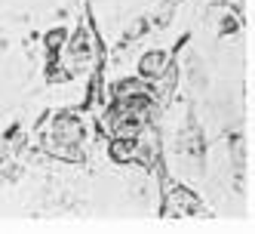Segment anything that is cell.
I'll use <instances>...</instances> for the list:
<instances>
[{
  "mask_svg": "<svg viewBox=\"0 0 255 234\" xmlns=\"http://www.w3.org/2000/svg\"><path fill=\"white\" fill-rule=\"evenodd\" d=\"M169 62H172V56L163 52V49L144 52L141 62H138V77L141 80H160L163 74H169Z\"/></svg>",
  "mask_w": 255,
  "mask_h": 234,
  "instance_id": "obj_2",
  "label": "cell"
},
{
  "mask_svg": "<svg viewBox=\"0 0 255 234\" xmlns=\"http://www.w3.org/2000/svg\"><path fill=\"white\" fill-rule=\"evenodd\" d=\"M83 139V123L74 111H62L52 117V142H62V145H80Z\"/></svg>",
  "mask_w": 255,
  "mask_h": 234,
  "instance_id": "obj_1",
  "label": "cell"
},
{
  "mask_svg": "<svg viewBox=\"0 0 255 234\" xmlns=\"http://www.w3.org/2000/svg\"><path fill=\"white\" fill-rule=\"evenodd\" d=\"M49 154H56V157H65V160H80L83 157V151L77 148V145H62V142H49Z\"/></svg>",
  "mask_w": 255,
  "mask_h": 234,
  "instance_id": "obj_4",
  "label": "cell"
},
{
  "mask_svg": "<svg viewBox=\"0 0 255 234\" xmlns=\"http://www.w3.org/2000/svg\"><path fill=\"white\" fill-rule=\"evenodd\" d=\"M65 40H68L65 28H56V31H49V34H46V49H49V56H52V59H56V52L62 49Z\"/></svg>",
  "mask_w": 255,
  "mask_h": 234,
  "instance_id": "obj_5",
  "label": "cell"
},
{
  "mask_svg": "<svg viewBox=\"0 0 255 234\" xmlns=\"http://www.w3.org/2000/svg\"><path fill=\"white\" fill-rule=\"evenodd\" d=\"M111 157L117 164H129V160L141 157V145H138V136H114L111 139Z\"/></svg>",
  "mask_w": 255,
  "mask_h": 234,
  "instance_id": "obj_3",
  "label": "cell"
}]
</instances>
